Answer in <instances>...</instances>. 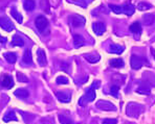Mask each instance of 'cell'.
Returning <instances> with one entry per match:
<instances>
[{"instance_id":"obj_2","label":"cell","mask_w":155,"mask_h":124,"mask_svg":"<svg viewBox=\"0 0 155 124\" xmlns=\"http://www.w3.org/2000/svg\"><path fill=\"white\" fill-rule=\"evenodd\" d=\"M110 10L115 14H125L127 16H132L135 12V8L131 3H126L123 5H114V4H110L109 5Z\"/></svg>"},{"instance_id":"obj_23","label":"cell","mask_w":155,"mask_h":124,"mask_svg":"<svg viewBox=\"0 0 155 124\" xmlns=\"http://www.w3.org/2000/svg\"><path fill=\"white\" fill-rule=\"evenodd\" d=\"M110 66L113 68H123L124 67V60L122 58H113L110 60Z\"/></svg>"},{"instance_id":"obj_24","label":"cell","mask_w":155,"mask_h":124,"mask_svg":"<svg viewBox=\"0 0 155 124\" xmlns=\"http://www.w3.org/2000/svg\"><path fill=\"white\" fill-rule=\"evenodd\" d=\"M11 15L13 16V18L18 22V23H22V21H23V18H22V16L20 15V13L18 12L15 8H12V10H11Z\"/></svg>"},{"instance_id":"obj_25","label":"cell","mask_w":155,"mask_h":124,"mask_svg":"<svg viewBox=\"0 0 155 124\" xmlns=\"http://www.w3.org/2000/svg\"><path fill=\"white\" fill-rule=\"evenodd\" d=\"M22 62L25 63V64H31L33 63V56H31V52L29 49L25 50V52L23 54V58H22Z\"/></svg>"},{"instance_id":"obj_28","label":"cell","mask_w":155,"mask_h":124,"mask_svg":"<svg viewBox=\"0 0 155 124\" xmlns=\"http://www.w3.org/2000/svg\"><path fill=\"white\" fill-rule=\"evenodd\" d=\"M137 8L140 11H148V10H150V8H152V4L148 3V2L142 1V2H138Z\"/></svg>"},{"instance_id":"obj_19","label":"cell","mask_w":155,"mask_h":124,"mask_svg":"<svg viewBox=\"0 0 155 124\" xmlns=\"http://www.w3.org/2000/svg\"><path fill=\"white\" fill-rule=\"evenodd\" d=\"M137 93L143 94V95H149L150 94V87L148 83H140V85L137 88Z\"/></svg>"},{"instance_id":"obj_8","label":"cell","mask_w":155,"mask_h":124,"mask_svg":"<svg viewBox=\"0 0 155 124\" xmlns=\"http://www.w3.org/2000/svg\"><path fill=\"white\" fill-rule=\"evenodd\" d=\"M0 27L8 31V33H10L14 29V23L8 17H1L0 18Z\"/></svg>"},{"instance_id":"obj_33","label":"cell","mask_w":155,"mask_h":124,"mask_svg":"<svg viewBox=\"0 0 155 124\" xmlns=\"http://www.w3.org/2000/svg\"><path fill=\"white\" fill-rule=\"evenodd\" d=\"M71 3H76V4H81L82 8H86V4L88 3L87 1H69Z\"/></svg>"},{"instance_id":"obj_17","label":"cell","mask_w":155,"mask_h":124,"mask_svg":"<svg viewBox=\"0 0 155 124\" xmlns=\"http://www.w3.org/2000/svg\"><path fill=\"white\" fill-rule=\"evenodd\" d=\"M14 95L17 96L18 98L24 99V98H26V97H28L29 93H28V91H27L26 89H23V88H20V89L16 90V91L14 92Z\"/></svg>"},{"instance_id":"obj_35","label":"cell","mask_w":155,"mask_h":124,"mask_svg":"<svg viewBox=\"0 0 155 124\" xmlns=\"http://www.w3.org/2000/svg\"><path fill=\"white\" fill-rule=\"evenodd\" d=\"M151 53H152V55H153L154 58H155V50H154V48H151Z\"/></svg>"},{"instance_id":"obj_16","label":"cell","mask_w":155,"mask_h":124,"mask_svg":"<svg viewBox=\"0 0 155 124\" xmlns=\"http://www.w3.org/2000/svg\"><path fill=\"white\" fill-rule=\"evenodd\" d=\"M84 57L91 64H95L101 60V56H100L99 53H90V54H86Z\"/></svg>"},{"instance_id":"obj_9","label":"cell","mask_w":155,"mask_h":124,"mask_svg":"<svg viewBox=\"0 0 155 124\" xmlns=\"http://www.w3.org/2000/svg\"><path fill=\"white\" fill-rule=\"evenodd\" d=\"M130 31L133 33L136 39H138V38L140 37V35H142V31H143L142 25H140V22H134V23H132L131 25H130Z\"/></svg>"},{"instance_id":"obj_18","label":"cell","mask_w":155,"mask_h":124,"mask_svg":"<svg viewBox=\"0 0 155 124\" xmlns=\"http://www.w3.org/2000/svg\"><path fill=\"white\" fill-rule=\"evenodd\" d=\"M3 56L6 62L10 63V64H15L17 62V54L15 52H5Z\"/></svg>"},{"instance_id":"obj_30","label":"cell","mask_w":155,"mask_h":124,"mask_svg":"<svg viewBox=\"0 0 155 124\" xmlns=\"http://www.w3.org/2000/svg\"><path fill=\"white\" fill-rule=\"evenodd\" d=\"M56 82L58 83V85H68L69 80H68V78L65 77V76H58L56 79Z\"/></svg>"},{"instance_id":"obj_26","label":"cell","mask_w":155,"mask_h":124,"mask_svg":"<svg viewBox=\"0 0 155 124\" xmlns=\"http://www.w3.org/2000/svg\"><path fill=\"white\" fill-rule=\"evenodd\" d=\"M23 8L25 11H28V12H31V11L35 10L36 8V2L35 1H31V0H26V1L23 2Z\"/></svg>"},{"instance_id":"obj_12","label":"cell","mask_w":155,"mask_h":124,"mask_svg":"<svg viewBox=\"0 0 155 124\" xmlns=\"http://www.w3.org/2000/svg\"><path fill=\"white\" fill-rule=\"evenodd\" d=\"M37 60L38 63L40 66H45L47 64V60H46V55H45V52L43 49H38L37 51Z\"/></svg>"},{"instance_id":"obj_1","label":"cell","mask_w":155,"mask_h":124,"mask_svg":"<svg viewBox=\"0 0 155 124\" xmlns=\"http://www.w3.org/2000/svg\"><path fill=\"white\" fill-rule=\"evenodd\" d=\"M100 87V82L99 80H94V82L91 85L89 89L86 90L85 94L80 98L79 104L80 105H85L88 102H92L95 99V89Z\"/></svg>"},{"instance_id":"obj_29","label":"cell","mask_w":155,"mask_h":124,"mask_svg":"<svg viewBox=\"0 0 155 124\" xmlns=\"http://www.w3.org/2000/svg\"><path fill=\"white\" fill-rule=\"evenodd\" d=\"M118 91H120V87H118V85H111V88H110V94L113 97L117 98V97H118Z\"/></svg>"},{"instance_id":"obj_31","label":"cell","mask_w":155,"mask_h":124,"mask_svg":"<svg viewBox=\"0 0 155 124\" xmlns=\"http://www.w3.org/2000/svg\"><path fill=\"white\" fill-rule=\"evenodd\" d=\"M17 79L18 82H27L28 79H27L26 76H24L21 72H17Z\"/></svg>"},{"instance_id":"obj_22","label":"cell","mask_w":155,"mask_h":124,"mask_svg":"<svg viewBox=\"0 0 155 124\" xmlns=\"http://www.w3.org/2000/svg\"><path fill=\"white\" fill-rule=\"evenodd\" d=\"M143 21L146 25H152L155 21V16L154 14H147L143 17Z\"/></svg>"},{"instance_id":"obj_10","label":"cell","mask_w":155,"mask_h":124,"mask_svg":"<svg viewBox=\"0 0 155 124\" xmlns=\"http://www.w3.org/2000/svg\"><path fill=\"white\" fill-rule=\"evenodd\" d=\"M92 29L97 36H102L106 31V25L103 22H94L92 24Z\"/></svg>"},{"instance_id":"obj_20","label":"cell","mask_w":155,"mask_h":124,"mask_svg":"<svg viewBox=\"0 0 155 124\" xmlns=\"http://www.w3.org/2000/svg\"><path fill=\"white\" fill-rule=\"evenodd\" d=\"M12 44L14 45V46L22 47L24 45V40L22 39L20 36L15 35V36H13V38H12Z\"/></svg>"},{"instance_id":"obj_32","label":"cell","mask_w":155,"mask_h":124,"mask_svg":"<svg viewBox=\"0 0 155 124\" xmlns=\"http://www.w3.org/2000/svg\"><path fill=\"white\" fill-rule=\"evenodd\" d=\"M117 123V120L116 119H105L103 120L102 124H116Z\"/></svg>"},{"instance_id":"obj_21","label":"cell","mask_w":155,"mask_h":124,"mask_svg":"<svg viewBox=\"0 0 155 124\" xmlns=\"http://www.w3.org/2000/svg\"><path fill=\"white\" fill-rule=\"evenodd\" d=\"M3 121H4V122H10V121H18V118H17V116H16L15 112L11 110V112L6 113V114L4 115V117H3Z\"/></svg>"},{"instance_id":"obj_27","label":"cell","mask_w":155,"mask_h":124,"mask_svg":"<svg viewBox=\"0 0 155 124\" xmlns=\"http://www.w3.org/2000/svg\"><path fill=\"white\" fill-rule=\"evenodd\" d=\"M59 120H60L61 124H76V123L74 122V121L71 120V119L68 118L66 115H63V114L59 115Z\"/></svg>"},{"instance_id":"obj_14","label":"cell","mask_w":155,"mask_h":124,"mask_svg":"<svg viewBox=\"0 0 155 124\" xmlns=\"http://www.w3.org/2000/svg\"><path fill=\"white\" fill-rule=\"evenodd\" d=\"M1 85L6 89H11V88L14 87V82H13V78L8 75H5L3 77V79L1 80Z\"/></svg>"},{"instance_id":"obj_34","label":"cell","mask_w":155,"mask_h":124,"mask_svg":"<svg viewBox=\"0 0 155 124\" xmlns=\"http://www.w3.org/2000/svg\"><path fill=\"white\" fill-rule=\"evenodd\" d=\"M6 41H8V39L4 37H2V36H0V43H2V44H4V43H6Z\"/></svg>"},{"instance_id":"obj_15","label":"cell","mask_w":155,"mask_h":124,"mask_svg":"<svg viewBox=\"0 0 155 124\" xmlns=\"http://www.w3.org/2000/svg\"><path fill=\"white\" fill-rule=\"evenodd\" d=\"M74 45L76 48H80V47L85 45V40L82 36L80 35H74Z\"/></svg>"},{"instance_id":"obj_11","label":"cell","mask_w":155,"mask_h":124,"mask_svg":"<svg viewBox=\"0 0 155 124\" xmlns=\"http://www.w3.org/2000/svg\"><path fill=\"white\" fill-rule=\"evenodd\" d=\"M56 97L58 98L59 101H61L63 103L69 102L70 99H71L70 93H67V92H56Z\"/></svg>"},{"instance_id":"obj_6","label":"cell","mask_w":155,"mask_h":124,"mask_svg":"<svg viewBox=\"0 0 155 124\" xmlns=\"http://www.w3.org/2000/svg\"><path fill=\"white\" fill-rule=\"evenodd\" d=\"M69 22L74 27H82L85 24V18L80 15H72L69 18Z\"/></svg>"},{"instance_id":"obj_7","label":"cell","mask_w":155,"mask_h":124,"mask_svg":"<svg viewBox=\"0 0 155 124\" xmlns=\"http://www.w3.org/2000/svg\"><path fill=\"white\" fill-rule=\"evenodd\" d=\"M35 24H36V27L38 28V30L40 33H43L45 30V28L48 26V21H47V19L44 16H39L37 19H36Z\"/></svg>"},{"instance_id":"obj_5","label":"cell","mask_w":155,"mask_h":124,"mask_svg":"<svg viewBox=\"0 0 155 124\" xmlns=\"http://www.w3.org/2000/svg\"><path fill=\"white\" fill-rule=\"evenodd\" d=\"M95 107L101 110H106V112H112V110H116V107L113 103L109 102L107 100H99L95 104Z\"/></svg>"},{"instance_id":"obj_4","label":"cell","mask_w":155,"mask_h":124,"mask_svg":"<svg viewBox=\"0 0 155 124\" xmlns=\"http://www.w3.org/2000/svg\"><path fill=\"white\" fill-rule=\"evenodd\" d=\"M130 64H131V68L134 70L140 69L143 66H145V65L149 66V62H148L147 58L143 57V56H140V55H136V54H133L131 56Z\"/></svg>"},{"instance_id":"obj_3","label":"cell","mask_w":155,"mask_h":124,"mask_svg":"<svg viewBox=\"0 0 155 124\" xmlns=\"http://www.w3.org/2000/svg\"><path fill=\"white\" fill-rule=\"evenodd\" d=\"M143 112V107L138 103L135 102H130L128 105H127V109H126V113H127V116L131 117V118H138L140 115L142 114Z\"/></svg>"},{"instance_id":"obj_13","label":"cell","mask_w":155,"mask_h":124,"mask_svg":"<svg viewBox=\"0 0 155 124\" xmlns=\"http://www.w3.org/2000/svg\"><path fill=\"white\" fill-rule=\"evenodd\" d=\"M124 50H125L124 46H120V45H117V44H111L108 48L109 52L115 53V54H120Z\"/></svg>"}]
</instances>
